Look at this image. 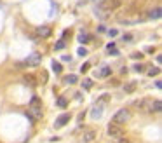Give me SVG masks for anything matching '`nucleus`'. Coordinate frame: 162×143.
<instances>
[{
  "label": "nucleus",
  "instance_id": "obj_1",
  "mask_svg": "<svg viewBox=\"0 0 162 143\" xmlns=\"http://www.w3.org/2000/svg\"><path fill=\"white\" fill-rule=\"evenodd\" d=\"M28 115L33 119V121H40L44 117V108H42V103L38 100H33L31 101V105L28 108Z\"/></svg>",
  "mask_w": 162,
  "mask_h": 143
},
{
  "label": "nucleus",
  "instance_id": "obj_2",
  "mask_svg": "<svg viewBox=\"0 0 162 143\" xmlns=\"http://www.w3.org/2000/svg\"><path fill=\"white\" fill-rule=\"evenodd\" d=\"M108 136L113 138V140H120V138H124V128L117 124V122H110L108 124Z\"/></svg>",
  "mask_w": 162,
  "mask_h": 143
},
{
  "label": "nucleus",
  "instance_id": "obj_3",
  "mask_svg": "<svg viewBox=\"0 0 162 143\" xmlns=\"http://www.w3.org/2000/svg\"><path fill=\"white\" fill-rule=\"evenodd\" d=\"M120 5H122V0H105L103 4H99V7L103 9V11H106V12H113Z\"/></svg>",
  "mask_w": 162,
  "mask_h": 143
},
{
  "label": "nucleus",
  "instance_id": "obj_4",
  "mask_svg": "<svg viewBox=\"0 0 162 143\" xmlns=\"http://www.w3.org/2000/svg\"><path fill=\"white\" fill-rule=\"evenodd\" d=\"M129 121V110H126V108H120L117 114L113 115V122H117V124H126V122Z\"/></svg>",
  "mask_w": 162,
  "mask_h": 143
},
{
  "label": "nucleus",
  "instance_id": "obj_5",
  "mask_svg": "<svg viewBox=\"0 0 162 143\" xmlns=\"http://www.w3.org/2000/svg\"><path fill=\"white\" fill-rule=\"evenodd\" d=\"M40 63H42V54L40 52H31L26 58V65H30V66H38Z\"/></svg>",
  "mask_w": 162,
  "mask_h": 143
},
{
  "label": "nucleus",
  "instance_id": "obj_6",
  "mask_svg": "<svg viewBox=\"0 0 162 143\" xmlns=\"http://www.w3.org/2000/svg\"><path fill=\"white\" fill-rule=\"evenodd\" d=\"M152 105H154V98H143V100L138 103V107H140V110H143V112H152Z\"/></svg>",
  "mask_w": 162,
  "mask_h": 143
},
{
  "label": "nucleus",
  "instance_id": "obj_7",
  "mask_svg": "<svg viewBox=\"0 0 162 143\" xmlns=\"http://www.w3.org/2000/svg\"><path fill=\"white\" fill-rule=\"evenodd\" d=\"M96 136H98V133H96L94 129H87L84 135H82V138H80V140H82V143H92Z\"/></svg>",
  "mask_w": 162,
  "mask_h": 143
},
{
  "label": "nucleus",
  "instance_id": "obj_8",
  "mask_svg": "<svg viewBox=\"0 0 162 143\" xmlns=\"http://www.w3.org/2000/svg\"><path fill=\"white\" fill-rule=\"evenodd\" d=\"M51 33H52V30H51V26H47V25L37 26V35L38 37H49Z\"/></svg>",
  "mask_w": 162,
  "mask_h": 143
},
{
  "label": "nucleus",
  "instance_id": "obj_9",
  "mask_svg": "<svg viewBox=\"0 0 162 143\" xmlns=\"http://www.w3.org/2000/svg\"><path fill=\"white\" fill-rule=\"evenodd\" d=\"M70 117H71L70 114H63V115H59V117L56 119V124H54V126H56V128H63L66 122H70Z\"/></svg>",
  "mask_w": 162,
  "mask_h": 143
},
{
  "label": "nucleus",
  "instance_id": "obj_10",
  "mask_svg": "<svg viewBox=\"0 0 162 143\" xmlns=\"http://www.w3.org/2000/svg\"><path fill=\"white\" fill-rule=\"evenodd\" d=\"M136 87H138V82H134V80H131V82H127L126 86H124V91H126V93H134V91H136Z\"/></svg>",
  "mask_w": 162,
  "mask_h": 143
},
{
  "label": "nucleus",
  "instance_id": "obj_11",
  "mask_svg": "<svg viewBox=\"0 0 162 143\" xmlns=\"http://www.w3.org/2000/svg\"><path fill=\"white\" fill-rule=\"evenodd\" d=\"M89 40H91V35H89L87 32H80V33H78V42L80 44H87Z\"/></svg>",
  "mask_w": 162,
  "mask_h": 143
},
{
  "label": "nucleus",
  "instance_id": "obj_12",
  "mask_svg": "<svg viewBox=\"0 0 162 143\" xmlns=\"http://www.w3.org/2000/svg\"><path fill=\"white\" fill-rule=\"evenodd\" d=\"M110 73H112V68H110V66H103L99 72H96V75H98V77H108Z\"/></svg>",
  "mask_w": 162,
  "mask_h": 143
},
{
  "label": "nucleus",
  "instance_id": "obj_13",
  "mask_svg": "<svg viewBox=\"0 0 162 143\" xmlns=\"http://www.w3.org/2000/svg\"><path fill=\"white\" fill-rule=\"evenodd\" d=\"M77 80H78L77 75H75V73H70V75H66V77L63 79V82H64V84H75Z\"/></svg>",
  "mask_w": 162,
  "mask_h": 143
},
{
  "label": "nucleus",
  "instance_id": "obj_14",
  "mask_svg": "<svg viewBox=\"0 0 162 143\" xmlns=\"http://www.w3.org/2000/svg\"><path fill=\"white\" fill-rule=\"evenodd\" d=\"M162 110V103H160V100H154V105H152V112H150V114H159V112H160Z\"/></svg>",
  "mask_w": 162,
  "mask_h": 143
},
{
  "label": "nucleus",
  "instance_id": "obj_15",
  "mask_svg": "<svg viewBox=\"0 0 162 143\" xmlns=\"http://www.w3.org/2000/svg\"><path fill=\"white\" fill-rule=\"evenodd\" d=\"M147 18H150V19H159V18H160V9H159V7H157V9H152V11L148 12Z\"/></svg>",
  "mask_w": 162,
  "mask_h": 143
},
{
  "label": "nucleus",
  "instance_id": "obj_16",
  "mask_svg": "<svg viewBox=\"0 0 162 143\" xmlns=\"http://www.w3.org/2000/svg\"><path fill=\"white\" fill-rule=\"evenodd\" d=\"M147 73L150 75V77H157V75L160 73V68H159V66H148Z\"/></svg>",
  "mask_w": 162,
  "mask_h": 143
},
{
  "label": "nucleus",
  "instance_id": "obj_17",
  "mask_svg": "<svg viewBox=\"0 0 162 143\" xmlns=\"http://www.w3.org/2000/svg\"><path fill=\"white\" fill-rule=\"evenodd\" d=\"M51 66H52V72H54V73H61V70H63V68H61V65L58 63V61H52Z\"/></svg>",
  "mask_w": 162,
  "mask_h": 143
},
{
  "label": "nucleus",
  "instance_id": "obj_18",
  "mask_svg": "<svg viewBox=\"0 0 162 143\" xmlns=\"http://www.w3.org/2000/svg\"><path fill=\"white\" fill-rule=\"evenodd\" d=\"M133 38H134L133 33H124V35H122V40H124V42H133Z\"/></svg>",
  "mask_w": 162,
  "mask_h": 143
},
{
  "label": "nucleus",
  "instance_id": "obj_19",
  "mask_svg": "<svg viewBox=\"0 0 162 143\" xmlns=\"http://www.w3.org/2000/svg\"><path fill=\"white\" fill-rule=\"evenodd\" d=\"M82 86H84L85 89H91V87H92V80L91 79H85L84 82H82Z\"/></svg>",
  "mask_w": 162,
  "mask_h": 143
},
{
  "label": "nucleus",
  "instance_id": "obj_20",
  "mask_svg": "<svg viewBox=\"0 0 162 143\" xmlns=\"http://www.w3.org/2000/svg\"><path fill=\"white\" fill-rule=\"evenodd\" d=\"M106 33L110 37H117L119 35V30H115V28H112V30H106Z\"/></svg>",
  "mask_w": 162,
  "mask_h": 143
},
{
  "label": "nucleus",
  "instance_id": "obj_21",
  "mask_svg": "<svg viewBox=\"0 0 162 143\" xmlns=\"http://www.w3.org/2000/svg\"><path fill=\"white\" fill-rule=\"evenodd\" d=\"M99 115H101V108H94V112H92V117H94V119H98Z\"/></svg>",
  "mask_w": 162,
  "mask_h": 143
},
{
  "label": "nucleus",
  "instance_id": "obj_22",
  "mask_svg": "<svg viewBox=\"0 0 162 143\" xmlns=\"http://www.w3.org/2000/svg\"><path fill=\"white\" fill-rule=\"evenodd\" d=\"M58 107L64 108V107H66V100H64V98H59V100H58Z\"/></svg>",
  "mask_w": 162,
  "mask_h": 143
},
{
  "label": "nucleus",
  "instance_id": "obj_23",
  "mask_svg": "<svg viewBox=\"0 0 162 143\" xmlns=\"http://www.w3.org/2000/svg\"><path fill=\"white\" fill-rule=\"evenodd\" d=\"M89 68H91V65H89V63H85V65H82V66H80V72L84 73V72H87Z\"/></svg>",
  "mask_w": 162,
  "mask_h": 143
},
{
  "label": "nucleus",
  "instance_id": "obj_24",
  "mask_svg": "<svg viewBox=\"0 0 162 143\" xmlns=\"http://www.w3.org/2000/svg\"><path fill=\"white\" fill-rule=\"evenodd\" d=\"M25 80H26V82H31V84H33V82H35V77H33V75H26V77H25Z\"/></svg>",
  "mask_w": 162,
  "mask_h": 143
},
{
  "label": "nucleus",
  "instance_id": "obj_25",
  "mask_svg": "<svg viewBox=\"0 0 162 143\" xmlns=\"http://www.w3.org/2000/svg\"><path fill=\"white\" fill-rule=\"evenodd\" d=\"M78 54H80V56H85V54H87V49H85V47H80V49H78Z\"/></svg>",
  "mask_w": 162,
  "mask_h": 143
},
{
  "label": "nucleus",
  "instance_id": "obj_26",
  "mask_svg": "<svg viewBox=\"0 0 162 143\" xmlns=\"http://www.w3.org/2000/svg\"><path fill=\"white\" fill-rule=\"evenodd\" d=\"M133 58H134V59H143V54H141V52H134Z\"/></svg>",
  "mask_w": 162,
  "mask_h": 143
},
{
  "label": "nucleus",
  "instance_id": "obj_27",
  "mask_svg": "<svg viewBox=\"0 0 162 143\" xmlns=\"http://www.w3.org/2000/svg\"><path fill=\"white\" fill-rule=\"evenodd\" d=\"M98 32H99V33H105V32H106L105 25H99V26H98Z\"/></svg>",
  "mask_w": 162,
  "mask_h": 143
},
{
  "label": "nucleus",
  "instance_id": "obj_28",
  "mask_svg": "<svg viewBox=\"0 0 162 143\" xmlns=\"http://www.w3.org/2000/svg\"><path fill=\"white\" fill-rule=\"evenodd\" d=\"M112 49H115V44H108V45H106V51H108V52H110V51H112Z\"/></svg>",
  "mask_w": 162,
  "mask_h": 143
},
{
  "label": "nucleus",
  "instance_id": "obj_29",
  "mask_svg": "<svg viewBox=\"0 0 162 143\" xmlns=\"http://www.w3.org/2000/svg\"><path fill=\"white\" fill-rule=\"evenodd\" d=\"M143 68H145L143 65H136V66H134V70L136 72H143Z\"/></svg>",
  "mask_w": 162,
  "mask_h": 143
},
{
  "label": "nucleus",
  "instance_id": "obj_30",
  "mask_svg": "<svg viewBox=\"0 0 162 143\" xmlns=\"http://www.w3.org/2000/svg\"><path fill=\"white\" fill-rule=\"evenodd\" d=\"M63 47H64V42H63V40L56 44V49H63Z\"/></svg>",
  "mask_w": 162,
  "mask_h": 143
},
{
  "label": "nucleus",
  "instance_id": "obj_31",
  "mask_svg": "<svg viewBox=\"0 0 162 143\" xmlns=\"http://www.w3.org/2000/svg\"><path fill=\"white\" fill-rule=\"evenodd\" d=\"M117 143H131V141L126 140V138H120V140H117Z\"/></svg>",
  "mask_w": 162,
  "mask_h": 143
},
{
  "label": "nucleus",
  "instance_id": "obj_32",
  "mask_svg": "<svg viewBox=\"0 0 162 143\" xmlns=\"http://www.w3.org/2000/svg\"><path fill=\"white\" fill-rule=\"evenodd\" d=\"M92 2H94V4H98V5H99V4H103L105 0H92Z\"/></svg>",
  "mask_w": 162,
  "mask_h": 143
}]
</instances>
